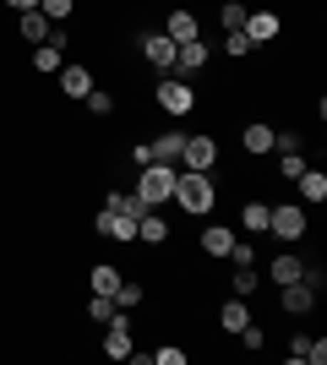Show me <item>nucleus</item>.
<instances>
[{"instance_id": "1", "label": "nucleus", "mask_w": 327, "mask_h": 365, "mask_svg": "<svg viewBox=\"0 0 327 365\" xmlns=\"http://www.w3.org/2000/svg\"><path fill=\"white\" fill-rule=\"evenodd\" d=\"M175 207L186 218H207L218 207V185H213V169H180L175 175Z\"/></svg>"}, {"instance_id": "2", "label": "nucleus", "mask_w": 327, "mask_h": 365, "mask_svg": "<svg viewBox=\"0 0 327 365\" xmlns=\"http://www.w3.org/2000/svg\"><path fill=\"white\" fill-rule=\"evenodd\" d=\"M153 104L170 115V120H186L191 109H197V88H191L186 76H175V71H164L153 82Z\"/></svg>"}, {"instance_id": "3", "label": "nucleus", "mask_w": 327, "mask_h": 365, "mask_svg": "<svg viewBox=\"0 0 327 365\" xmlns=\"http://www.w3.org/2000/svg\"><path fill=\"white\" fill-rule=\"evenodd\" d=\"M175 175H180V164H142V175H137V197L147 202V207H164V202L175 197Z\"/></svg>"}, {"instance_id": "4", "label": "nucleus", "mask_w": 327, "mask_h": 365, "mask_svg": "<svg viewBox=\"0 0 327 365\" xmlns=\"http://www.w3.org/2000/svg\"><path fill=\"white\" fill-rule=\"evenodd\" d=\"M306 229H311V218H306V207L300 202H273V213H267V235L284 245L306 240Z\"/></svg>"}, {"instance_id": "5", "label": "nucleus", "mask_w": 327, "mask_h": 365, "mask_svg": "<svg viewBox=\"0 0 327 365\" xmlns=\"http://www.w3.org/2000/svg\"><path fill=\"white\" fill-rule=\"evenodd\" d=\"M93 88H98V76H93V66H82V61H66L61 71H55V93L71 98V104H82Z\"/></svg>"}, {"instance_id": "6", "label": "nucleus", "mask_w": 327, "mask_h": 365, "mask_svg": "<svg viewBox=\"0 0 327 365\" xmlns=\"http://www.w3.org/2000/svg\"><path fill=\"white\" fill-rule=\"evenodd\" d=\"M180 169H218V137L213 131H191L180 148Z\"/></svg>"}, {"instance_id": "7", "label": "nucleus", "mask_w": 327, "mask_h": 365, "mask_svg": "<svg viewBox=\"0 0 327 365\" xmlns=\"http://www.w3.org/2000/svg\"><path fill=\"white\" fill-rule=\"evenodd\" d=\"M137 49H142V66H153V71H175V44L158 28H142L137 33Z\"/></svg>"}, {"instance_id": "8", "label": "nucleus", "mask_w": 327, "mask_h": 365, "mask_svg": "<svg viewBox=\"0 0 327 365\" xmlns=\"http://www.w3.org/2000/svg\"><path fill=\"white\" fill-rule=\"evenodd\" d=\"M207 66H213V44L207 38H191V44H175V76H202Z\"/></svg>"}, {"instance_id": "9", "label": "nucleus", "mask_w": 327, "mask_h": 365, "mask_svg": "<svg viewBox=\"0 0 327 365\" xmlns=\"http://www.w3.org/2000/svg\"><path fill=\"white\" fill-rule=\"evenodd\" d=\"M164 38L170 44H191V38H202V22H197V11L191 6H175V11H164Z\"/></svg>"}, {"instance_id": "10", "label": "nucleus", "mask_w": 327, "mask_h": 365, "mask_svg": "<svg viewBox=\"0 0 327 365\" xmlns=\"http://www.w3.org/2000/svg\"><path fill=\"white\" fill-rule=\"evenodd\" d=\"M273 294H279V305H284V317H311V311H316V289H311V284H300V278H295V284H279V289H273Z\"/></svg>"}, {"instance_id": "11", "label": "nucleus", "mask_w": 327, "mask_h": 365, "mask_svg": "<svg viewBox=\"0 0 327 365\" xmlns=\"http://www.w3.org/2000/svg\"><path fill=\"white\" fill-rule=\"evenodd\" d=\"M240 33H246L251 44L262 49V44H273V38H279V33H284V16H279V11H246V22H240Z\"/></svg>"}, {"instance_id": "12", "label": "nucleus", "mask_w": 327, "mask_h": 365, "mask_svg": "<svg viewBox=\"0 0 327 365\" xmlns=\"http://www.w3.org/2000/svg\"><path fill=\"white\" fill-rule=\"evenodd\" d=\"M240 153H246V158H273V125L267 120H246L240 125Z\"/></svg>"}, {"instance_id": "13", "label": "nucleus", "mask_w": 327, "mask_h": 365, "mask_svg": "<svg viewBox=\"0 0 327 365\" xmlns=\"http://www.w3.org/2000/svg\"><path fill=\"white\" fill-rule=\"evenodd\" d=\"M234 245V229L229 224H202V235H197V251H202L207 262H224Z\"/></svg>"}, {"instance_id": "14", "label": "nucleus", "mask_w": 327, "mask_h": 365, "mask_svg": "<svg viewBox=\"0 0 327 365\" xmlns=\"http://www.w3.org/2000/svg\"><path fill=\"white\" fill-rule=\"evenodd\" d=\"M295 191H300V207H322V202H327V169L306 164V169H300V180H295Z\"/></svg>"}, {"instance_id": "15", "label": "nucleus", "mask_w": 327, "mask_h": 365, "mask_svg": "<svg viewBox=\"0 0 327 365\" xmlns=\"http://www.w3.org/2000/svg\"><path fill=\"white\" fill-rule=\"evenodd\" d=\"M300 267H306V257H300V251H279V257L267 262V284H273V289H279V284H295Z\"/></svg>"}, {"instance_id": "16", "label": "nucleus", "mask_w": 327, "mask_h": 365, "mask_svg": "<svg viewBox=\"0 0 327 365\" xmlns=\"http://www.w3.org/2000/svg\"><path fill=\"white\" fill-rule=\"evenodd\" d=\"M49 28H55V22H49V16L38 11V6L16 16V38H22V44H44V38H49Z\"/></svg>"}, {"instance_id": "17", "label": "nucleus", "mask_w": 327, "mask_h": 365, "mask_svg": "<svg viewBox=\"0 0 327 365\" xmlns=\"http://www.w3.org/2000/svg\"><path fill=\"white\" fill-rule=\"evenodd\" d=\"M289 360H306V365H327V338L295 333V338H289Z\"/></svg>"}, {"instance_id": "18", "label": "nucleus", "mask_w": 327, "mask_h": 365, "mask_svg": "<svg viewBox=\"0 0 327 365\" xmlns=\"http://www.w3.org/2000/svg\"><path fill=\"white\" fill-rule=\"evenodd\" d=\"M246 322H251V305L240 300V294H229V300H218V327H224V333H229V338L240 333Z\"/></svg>"}, {"instance_id": "19", "label": "nucleus", "mask_w": 327, "mask_h": 365, "mask_svg": "<svg viewBox=\"0 0 327 365\" xmlns=\"http://www.w3.org/2000/svg\"><path fill=\"white\" fill-rule=\"evenodd\" d=\"M120 267H115V262H93V267H88V289L93 294H109V300H115V289H120Z\"/></svg>"}, {"instance_id": "20", "label": "nucleus", "mask_w": 327, "mask_h": 365, "mask_svg": "<svg viewBox=\"0 0 327 365\" xmlns=\"http://www.w3.org/2000/svg\"><path fill=\"white\" fill-rule=\"evenodd\" d=\"M147 148H153V158H158V164H180V148H186V131H158V137L147 142Z\"/></svg>"}, {"instance_id": "21", "label": "nucleus", "mask_w": 327, "mask_h": 365, "mask_svg": "<svg viewBox=\"0 0 327 365\" xmlns=\"http://www.w3.org/2000/svg\"><path fill=\"white\" fill-rule=\"evenodd\" d=\"M267 213H273V202L251 197L246 207H240V229H246V235H267Z\"/></svg>"}, {"instance_id": "22", "label": "nucleus", "mask_w": 327, "mask_h": 365, "mask_svg": "<svg viewBox=\"0 0 327 365\" xmlns=\"http://www.w3.org/2000/svg\"><path fill=\"white\" fill-rule=\"evenodd\" d=\"M137 240H142V245H170V218H158V207H153V213H142Z\"/></svg>"}, {"instance_id": "23", "label": "nucleus", "mask_w": 327, "mask_h": 365, "mask_svg": "<svg viewBox=\"0 0 327 365\" xmlns=\"http://www.w3.org/2000/svg\"><path fill=\"white\" fill-rule=\"evenodd\" d=\"M104 207H115V213H125V218H137V224H142V213H153V207H147L137 191H109Z\"/></svg>"}, {"instance_id": "24", "label": "nucleus", "mask_w": 327, "mask_h": 365, "mask_svg": "<svg viewBox=\"0 0 327 365\" xmlns=\"http://www.w3.org/2000/svg\"><path fill=\"white\" fill-rule=\"evenodd\" d=\"M115 305H120V311H142V305H147V284H142V278H120Z\"/></svg>"}, {"instance_id": "25", "label": "nucleus", "mask_w": 327, "mask_h": 365, "mask_svg": "<svg viewBox=\"0 0 327 365\" xmlns=\"http://www.w3.org/2000/svg\"><path fill=\"white\" fill-rule=\"evenodd\" d=\"M82 109H88L93 120H109V115H115V109H120V104H115V93H109V88H93V93H88V98H82Z\"/></svg>"}, {"instance_id": "26", "label": "nucleus", "mask_w": 327, "mask_h": 365, "mask_svg": "<svg viewBox=\"0 0 327 365\" xmlns=\"http://www.w3.org/2000/svg\"><path fill=\"white\" fill-rule=\"evenodd\" d=\"M82 311H88V322H93V327H104V322L115 317V311H120V305L109 300V294H88V305H82Z\"/></svg>"}, {"instance_id": "27", "label": "nucleus", "mask_w": 327, "mask_h": 365, "mask_svg": "<svg viewBox=\"0 0 327 365\" xmlns=\"http://www.w3.org/2000/svg\"><path fill=\"white\" fill-rule=\"evenodd\" d=\"M246 11H251L246 0H218V22H224V33L240 28V22H246Z\"/></svg>"}, {"instance_id": "28", "label": "nucleus", "mask_w": 327, "mask_h": 365, "mask_svg": "<svg viewBox=\"0 0 327 365\" xmlns=\"http://www.w3.org/2000/svg\"><path fill=\"white\" fill-rule=\"evenodd\" d=\"M218 49H224L229 61H246V55H256V44H251V38H246L240 28H234V33H224V44H218Z\"/></svg>"}, {"instance_id": "29", "label": "nucleus", "mask_w": 327, "mask_h": 365, "mask_svg": "<svg viewBox=\"0 0 327 365\" xmlns=\"http://www.w3.org/2000/svg\"><path fill=\"white\" fill-rule=\"evenodd\" d=\"M224 262H229V267H256L262 257H256V245H251V240H240V235H234V245H229V257H224Z\"/></svg>"}, {"instance_id": "30", "label": "nucleus", "mask_w": 327, "mask_h": 365, "mask_svg": "<svg viewBox=\"0 0 327 365\" xmlns=\"http://www.w3.org/2000/svg\"><path fill=\"white\" fill-rule=\"evenodd\" d=\"M256 289H262V273H256V267H234V294H240V300H251Z\"/></svg>"}, {"instance_id": "31", "label": "nucleus", "mask_w": 327, "mask_h": 365, "mask_svg": "<svg viewBox=\"0 0 327 365\" xmlns=\"http://www.w3.org/2000/svg\"><path fill=\"white\" fill-rule=\"evenodd\" d=\"M306 164H311L306 153H279V180H289V185H295V180H300V169H306Z\"/></svg>"}, {"instance_id": "32", "label": "nucleus", "mask_w": 327, "mask_h": 365, "mask_svg": "<svg viewBox=\"0 0 327 365\" xmlns=\"http://www.w3.org/2000/svg\"><path fill=\"white\" fill-rule=\"evenodd\" d=\"M38 11H44L49 22H71V16H77V0H38Z\"/></svg>"}, {"instance_id": "33", "label": "nucleus", "mask_w": 327, "mask_h": 365, "mask_svg": "<svg viewBox=\"0 0 327 365\" xmlns=\"http://www.w3.org/2000/svg\"><path fill=\"white\" fill-rule=\"evenodd\" d=\"M147 360H153V365H186V360H191V354H186V349H180V344H158V349H153V354H147Z\"/></svg>"}, {"instance_id": "34", "label": "nucleus", "mask_w": 327, "mask_h": 365, "mask_svg": "<svg viewBox=\"0 0 327 365\" xmlns=\"http://www.w3.org/2000/svg\"><path fill=\"white\" fill-rule=\"evenodd\" d=\"M131 164H137V169L153 164V148H147V142H137V148H131Z\"/></svg>"}, {"instance_id": "35", "label": "nucleus", "mask_w": 327, "mask_h": 365, "mask_svg": "<svg viewBox=\"0 0 327 365\" xmlns=\"http://www.w3.org/2000/svg\"><path fill=\"white\" fill-rule=\"evenodd\" d=\"M0 6H6V11H11V16H22V11H33L38 0H0Z\"/></svg>"}]
</instances>
